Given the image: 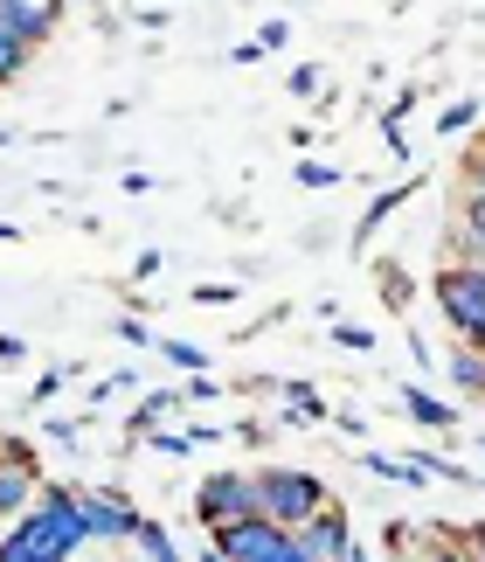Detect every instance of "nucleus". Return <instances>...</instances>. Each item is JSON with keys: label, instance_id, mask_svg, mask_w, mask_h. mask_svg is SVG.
Instances as JSON below:
<instances>
[{"label": "nucleus", "instance_id": "9", "mask_svg": "<svg viewBox=\"0 0 485 562\" xmlns=\"http://www.w3.org/2000/svg\"><path fill=\"white\" fill-rule=\"evenodd\" d=\"M395 403H403V417H416L424 430H451V424H458V403L430 396V389H416V382H403V389H395Z\"/></svg>", "mask_w": 485, "mask_h": 562}, {"label": "nucleus", "instance_id": "31", "mask_svg": "<svg viewBox=\"0 0 485 562\" xmlns=\"http://www.w3.org/2000/svg\"><path fill=\"white\" fill-rule=\"evenodd\" d=\"M14 236H21V229H14V223H0V244H14Z\"/></svg>", "mask_w": 485, "mask_h": 562}, {"label": "nucleus", "instance_id": "12", "mask_svg": "<svg viewBox=\"0 0 485 562\" xmlns=\"http://www.w3.org/2000/svg\"><path fill=\"white\" fill-rule=\"evenodd\" d=\"M409 194H416V181H403V188H388V194H374V202H368V215H361V223H354V244H361V250L374 244V229H382L388 215H395V209L409 202Z\"/></svg>", "mask_w": 485, "mask_h": 562}, {"label": "nucleus", "instance_id": "2", "mask_svg": "<svg viewBox=\"0 0 485 562\" xmlns=\"http://www.w3.org/2000/svg\"><path fill=\"white\" fill-rule=\"evenodd\" d=\"M319 507H326V486L313 480V472H298V465H263L257 472V514L263 521L298 528V521H313Z\"/></svg>", "mask_w": 485, "mask_h": 562}, {"label": "nucleus", "instance_id": "21", "mask_svg": "<svg viewBox=\"0 0 485 562\" xmlns=\"http://www.w3.org/2000/svg\"><path fill=\"white\" fill-rule=\"evenodd\" d=\"M298 181H305V188H334V181H340V167H326V160H298Z\"/></svg>", "mask_w": 485, "mask_h": 562}, {"label": "nucleus", "instance_id": "29", "mask_svg": "<svg viewBox=\"0 0 485 562\" xmlns=\"http://www.w3.org/2000/svg\"><path fill=\"white\" fill-rule=\"evenodd\" d=\"M194 299H202V306H229V299H236V285H202Z\"/></svg>", "mask_w": 485, "mask_h": 562}, {"label": "nucleus", "instance_id": "10", "mask_svg": "<svg viewBox=\"0 0 485 562\" xmlns=\"http://www.w3.org/2000/svg\"><path fill=\"white\" fill-rule=\"evenodd\" d=\"M444 257H472V265H485V194H465V223H458V236L444 244Z\"/></svg>", "mask_w": 485, "mask_h": 562}, {"label": "nucleus", "instance_id": "14", "mask_svg": "<svg viewBox=\"0 0 485 562\" xmlns=\"http://www.w3.org/2000/svg\"><path fill=\"white\" fill-rule=\"evenodd\" d=\"M181 396H188V389H153V396H146L139 409H132V438H146V430L160 424V417H167V409L181 403Z\"/></svg>", "mask_w": 485, "mask_h": 562}, {"label": "nucleus", "instance_id": "24", "mask_svg": "<svg viewBox=\"0 0 485 562\" xmlns=\"http://www.w3.org/2000/svg\"><path fill=\"white\" fill-rule=\"evenodd\" d=\"M257 42H263V49H284V42H292V21H263V29H257Z\"/></svg>", "mask_w": 485, "mask_h": 562}, {"label": "nucleus", "instance_id": "4", "mask_svg": "<svg viewBox=\"0 0 485 562\" xmlns=\"http://www.w3.org/2000/svg\"><path fill=\"white\" fill-rule=\"evenodd\" d=\"M215 549H223L229 562H305L298 535H292V528H278V521H263V514L215 528Z\"/></svg>", "mask_w": 485, "mask_h": 562}, {"label": "nucleus", "instance_id": "23", "mask_svg": "<svg viewBox=\"0 0 485 562\" xmlns=\"http://www.w3.org/2000/svg\"><path fill=\"white\" fill-rule=\"evenodd\" d=\"M465 194H485V139L472 146V160H465Z\"/></svg>", "mask_w": 485, "mask_h": 562}, {"label": "nucleus", "instance_id": "13", "mask_svg": "<svg viewBox=\"0 0 485 562\" xmlns=\"http://www.w3.org/2000/svg\"><path fill=\"white\" fill-rule=\"evenodd\" d=\"M361 465L374 472V480H403V486H424V480H430L416 459H388V451H361Z\"/></svg>", "mask_w": 485, "mask_h": 562}, {"label": "nucleus", "instance_id": "17", "mask_svg": "<svg viewBox=\"0 0 485 562\" xmlns=\"http://www.w3.org/2000/svg\"><path fill=\"white\" fill-rule=\"evenodd\" d=\"M21 70H29V42H21L14 29H0V83H14Z\"/></svg>", "mask_w": 485, "mask_h": 562}, {"label": "nucleus", "instance_id": "34", "mask_svg": "<svg viewBox=\"0 0 485 562\" xmlns=\"http://www.w3.org/2000/svg\"><path fill=\"white\" fill-rule=\"evenodd\" d=\"M478 451H485V438H478Z\"/></svg>", "mask_w": 485, "mask_h": 562}, {"label": "nucleus", "instance_id": "15", "mask_svg": "<svg viewBox=\"0 0 485 562\" xmlns=\"http://www.w3.org/2000/svg\"><path fill=\"white\" fill-rule=\"evenodd\" d=\"M139 555L146 562H181V549H173V535L160 521H139Z\"/></svg>", "mask_w": 485, "mask_h": 562}, {"label": "nucleus", "instance_id": "6", "mask_svg": "<svg viewBox=\"0 0 485 562\" xmlns=\"http://www.w3.org/2000/svg\"><path fill=\"white\" fill-rule=\"evenodd\" d=\"M83 501V528H91V542H139V521L146 514L125 501V493H77Z\"/></svg>", "mask_w": 485, "mask_h": 562}, {"label": "nucleus", "instance_id": "7", "mask_svg": "<svg viewBox=\"0 0 485 562\" xmlns=\"http://www.w3.org/2000/svg\"><path fill=\"white\" fill-rule=\"evenodd\" d=\"M292 535H298L305 562H347V549H354V528H347V514H340L334 501H326L313 521H298Z\"/></svg>", "mask_w": 485, "mask_h": 562}, {"label": "nucleus", "instance_id": "26", "mask_svg": "<svg viewBox=\"0 0 485 562\" xmlns=\"http://www.w3.org/2000/svg\"><path fill=\"white\" fill-rule=\"evenodd\" d=\"M77 438H83V424H70V417H56V424H49V445H63V451H70Z\"/></svg>", "mask_w": 485, "mask_h": 562}, {"label": "nucleus", "instance_id": "20", "mask_svg": "<svg viewBox=\"0 0 485 562\" xmlns=\"http://www.w3.org/2000/svg\"><path fill=\"white\" fill-rule=\"evenodd\" d=\"M167 361H173V369H188V375H202V369H208V355H202V348H188V340H167Z\"/></svg>", "mask_w": 485, "mask_h": 562}, {"label": "nucleus", "instance_id": "19", "mask_svg": "<svg viewBox=\"0 0 485 562\" xmlns=\"http://www.w3.org/2000/svg\"><path fill=\"white\" fill-rule=\"evenodd\" d=\"M153 451H167V459H181V451H194V430H146Z\"/></svg>", "mask_w": 485, "mask_h": 562}, {"label": "nucleus", "instance_id": "27", "mask_svg": "<svg viewBox=\"0 0 485 562\" xmlns=\"http://www.w3.org/2000/svg\"><path fill=\"white\" fill-rule=\"evenodd\" d=\"M56 389H63V369H49V375H42V382L29 389V396H35V403H56Z\"/></svg>", "mask_w": 485, "mask_h": 562}, {"label": "nucleus", "instance_id": "1", "mask_svg": "<svg viewBox=\"0 0 485 562\" xmlns=\"http://www.w3.org/2000/svg\"><path fill=\"white\" fill-rule=\"evenodd\" d=\"M83 542H91V528H83V501L63 493V486H42V501L0 535V562H70Z\"/></svg>", "mask_w": 485, "mask_h": 562}, {"label": "nucleus", "instance_id": "25", "mask_svg": "<svg viewBox=\"0 0 485 562\" xmlns=\"http://www.w3.org/2000/svg\"><path fill=\"white\" fill-rule=\"evenodd\" d=\"M334 340H340V348H347V355H368V348H374V334H368V327H340Z\"/></svg>", "mask_w": 485, "mask_h": 562}, {"label": "nucleus", "instance_id": "18", "mask_svg": "<svg viewBox=\"0 0 485 562\" xmlns=\"http://www.w3.org/2000/svg\"><path fill=\"white\" fill-rule=\"evenodd\" d=\"M409 292H416V285H409V271H403V265H382V306H388V313H403V306H409Z\"/></svg>", "mask_w": 485, "mask_h": 562}, {"label": "nucleus", "instance_id": "32", "mask_svg": "<svg viewBox=\"0 0 485 562\" xmlns=\"http://www.w3.org/2000/svg\"><path fill=\"white\" fill-rule=\"evenodd\" d=\"M202 562H229V555H223V549H208V555H202Z\"/></svg>", "mask_w": 485, "mask_h": 562}, {"label": "nucleus", "instance_id": "5", "mask_svg": "<svg viewBox=\"0 0 485 562\" xmlns=\"http://www.w3.org/2000/svg\"><path fill=\"white\" fill-rule=\"evenodd\" d=\"M250 514H257V472H208L202 493H194V521L208 535L229 521H250Z\"/></svg>", "mask_w": 485, "mask_h": 562}, {"label": "nucleus", "instance_id": "3", "mask_svg": "<svg viewBox=\"0 0 485 562\" xmlns=\"http://www.w3.org/2000/svg\"><path fill=\"white\" fill-rule=\"evenodd\" d=\"M430 299H437V313L451 319V334L472 340L485 327V265H472V257H444V271L430 278Z\"/></svg>", "mask_w": 485, "mask_h": 562}, {"label": "nucleus", "instance_id": "22", "mask_svg": "<svg viewBox=\"0 0 485 562\" xmlns=\"http://www.w3.org/2000/svg\"><path fill=\"white\" fill-rule=\"evenodd\" d=\"M319 83H326V70H319V63H298V70H292V91H298V98H313Z\"/></svg>", "mask_w": 485, "mask_h": 562}, {"label": "nucleus", "instance_id": "16", "mask_svg": "<svg viewBox=\"0 0 485 562\" xmlns=\"http://www.w3.org/2000/svg\"><path fill=\"white\" fill-rule=\"evenodd\" d=\"M472 125H478V98H458V104H444V112H437V133H444V139L472 133Z\"/></svg>", "mask_w": 485, "mask_h": 562}, {"label": "nucleus", "instance_id": "30", "mask_svg": "<svg viewBox=\"0 0 485 562\" xmlns=\"http://www.w3.org/2000/svg\"><path fill=\"white\" fill-rule=\"evenodd\" d=\"M21 355H29V340H21V334H0V361H21Z\"/></svg>", "mask_w": 485, "mask_h": 562}, {"label": "nucleus", "instance_id": "11", "mask_svg": "<svg viewBox=\"0 0 485 562\" xmlns=\"http://www.w3.org/2000/svg\"><path fill=\"white\" fill-rule=\"evenodd\" d=\"M451 389H465L472 403H485V355L472 348V340H458V348H451Z\"/></svg>", "mask_w": 485, "mask_h": 562}, {"label": "nucleus", "instance_id": "8", "mask_svg": "<svg viewBox=\"0 0 485 562\" xmlns=\"http://www.w3.org/2000/svg\"><path fill=\"white\" fill-rule=\"evenodd\" d=\"M0 29H14L29 49H42L63 29V0H0Z\"/></svg>", "mask_w": 485, "mask_h": 562}, {"label": "nucleus", "instance_id": "28", "mask_svg": "<svg viewBox=\"0 0 485 562\" xmlns=\"http://www.w3.org/2000/svg\"><path fill=\"white\" fill-rule=\"evenodd\" d=\"M465 549H472L465 562H485V521H472V528H465Z\"/></svg>", "mask_w": 485, "mask_h": 562}, {"label": "nucleus", "instance_id": "33", "mask_svg": "<svg viewBox=\"0 0 485 562\" xmlns=\"http://www.w3.org/2000/svg\"><path fill=\"white\" fill-rule=\"evenodd\" d=\"M472 348H478V355H485V327H478V334H472Z\"/></svg>", "mask_w": 485, "mask_h": 562}]
</instances>
